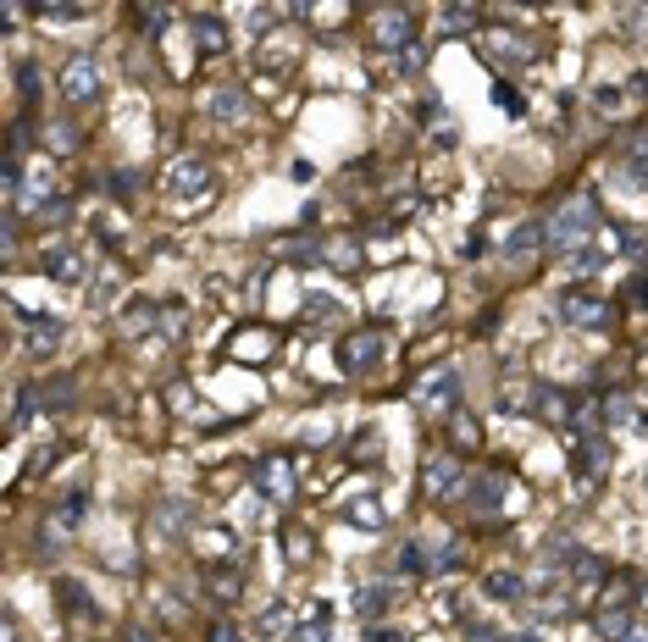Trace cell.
<instances>
[{
	"label": "cell",
	"instance_id": "cell-20",
	"mask_svg": "<svg viewBox=\"0 0 648 642\" xmlns=\"http://www.w3.org/2000/svg\"><path fill=\"white\" fill-rule=\"evenodd\" d=\"M471 499H477V504H488V510H493V504L504 499V476H482V482H477V493H471Z\"/></svg>",
	"mask_w": 648,
	"mask_h": 642
},
{
	"label": "cell",
	"instance_id": "cell-32",
	"mask_svg": "<svg viewBox=\"0 0 648 642\" xmlns=\"http://www.w3.org/2000/svg\"><path fill=\"white\" fill-rule=\"evenodd\" d=\"M28 139H34V128H28V122H17V128H12V150H23Z\"/></svg>",
	"mask_w": 648,
	"mask_h": 642
},
{
	"label": "cell",
	"instance_id": "cell-16",
	"mask_svg": "<svg viewBox=\"0 0 648 642\" xmlns=\"http://www.w3.org/2000/svg\"><path fill=\"white\" fill-rule=\"evenodd\" d=\"M61 344V321H28V355H50Z\"/></svg>",
	"mask_w": 648,
	"mask_h": 642
},
{
	"label": "cell",
	"instance_id": "cell-35",
	"mask_svg": "<svg viewBox=\"0 0 648 642\" xmlns=\"http://www.w3.org/2000/svg\"><path fill=\"white\" fill-rule=\"evenodd\" d=\"M643 488H648V476H643Z\"/></svg>",
	"mask_w": 648,
	"mask_h": 642
},
{
	"label": "cell",
	"instance_id": "cell-22",
	"mask_svg": "<svg viewBox=\"0 0 648 642\" xmlns=\"http://www.w3.org/2000/svg\"><path fill=\"white\" fill-rule=\"evenodd\" d=\"M576 272H582V277H593V272H604V255L599 250H588V244H582V250H576Z\"/></svg>",
	"mask_w": 648,
	"mask_h": 642
},
{
	"label": "cell",
	"instance_id": "cell-26",
	"mask_svg": "<svg viewBox=\"0 0 648 642\" xmlns=\"http://www.w3.org/2000/svg\"><path fill=\"white\" fill-rule=\"evenodd\" d=\"M167 17H172L167 6H139V23H144V28H161Z\"/></svg>",
	"mask_w": 648,
	"mask_h": 642
},
{
	"label": "cell",
	"instance_id": "cell-9",
	"mask_svg": "<svg viewBox=\"0 0 648 642\" xmlns=\"http://www.w3.org/2000/svg\"><path fill=\"white\" fill-rule=\"evenodd\" d=\"M427 493L438 504H449L460 493V465L455 460H427Z\"/></svg>",
	"mask_w": 648,
	"mask_h": 642
},
{
	"label": "cell",
	"instance_id": "cell-4",
	"mask_svg": "<svg viewBox=\"0 0 648 642\" xmlns=\"http://www.w3.org/2000/svg\"><path fill=\"white\" fill-rule=\"evenodd\" d=\"M205 189H211V167H205L200 155H183V161L167 167V194L189 200V194H205Z\"/></svg>",
	"mask_w": 648,
	"mask_h": 642
},
{
	"label": "cell",
	"instance_id": "cell-15",
	"mask_svg": "<svg viewBox=\"0 0 648 642\" xmlns=\"http://www.w3.org/2000/svg\"><path fill=\"white\" fill-rule=\"evenodd\" d=\"M344 521L360 526V532H383V504H377V499H349L344 504Z\"/></svg>",
	"mask_w": 648,
	"mask_h": 642
},
{
	"label": "cell",
	"instance_id": "cell-5",
	"mask_svg": "<svg viewBox=\"0 0 648 642\" xmlns=\"http://www.w3.org/2000/svg\"><path fill=\"white\" fill-rule=\"evenodd\" d=\"M377 360H383V338H377V333H355V338H344V344H338V366H344L349 377L372 371Z\"/></svg>",
	"mask_w": 648,
	"mask_h": 642
},
{
	"label": "cell",
	"instance_id": "cell-24",
	"mask_svg": "<svg viewBox=\"0 0 648 642\" xmlns=\"http://www.w3.org/2000/svg\"><path fill=\"white\" fill-rule=\"evenodd\" d=\"M399 571H405V576H421V571H427V565H421V548H416V543L399 548Z\"/></svg>",
	"mask_w": 648,
	"mask_h": 642
},
{
	"label": "cell",
	"instance_id": "cell-25",
	"mask_svg": "<svg viewBox=\"0 0 648 642\" xmlns=\"http://www.w3.org/2000/svg\"><path fill=\"white\" fill-rule=\"evenodd\" d=\"M78 515H84V499H78V493H72V499L61 504V510H56V521H61V526H78Z\"/></svg>",
	"mask_w": 648,
	"mask_h": 642
},
{
	"label": "cell",
	"instance_id": "cell-7",
	"mask_svg": "<svg viewBox=\"0 0 648 642\" xmlns=\"http://www.w3.org/2000/svg\"><path fill=\"white\" fill-rule=\"evenodd\" d=\"M45 272L56 277V283H89V255L72 250V244H61V250L45 255Z\"/></svg>",
	"mask_w": 648,
	"mask_h": 642
},
{
	"label": "cell",
	"instance_id": "cell-1",
	"mask_svg": "<svg viewBox=\"0 0 648 642\" xmlns=\"http://www.w3.org/2000/svg\"><path fill=\"white\" fill-rule=\"evenodd\" d=\"M593 227H599V211H593V200H571V205H560V211L543 222V238H549V250H554V255H571V244H582Z\"/></svg>",
	"mask_w": 648,
	"mask_h": 642
},
{
	"label": "cell",
	"instance_id": "cell-27",
	"mask_svg": "<svg viewBox=\"0 0 648 642\" xmlns=\"http://www.w3.org/2000/svg\"><path fill=\"white\" fill-rule=\"evenodd\" d=\"M261 626H266V631H272V637H277V631L288 626V609H283V604H272V609H266V620H261Z\"/></svg>",
	"mask_w": 648,
	"mask_h": 642
},
{
	"label": "cell",
	"instance_id": "cell-2",
	"mask_svg": "<svg viewBox=\"0 0 648 642\" xmlns=\"http://www.w3.org/2000/svg\"><path fill=\"white\" fill-rule=\"evenodd\" d=\"M95 95H100V67L89 56H72L67 72H61V100L67 106H89Z\"/></svg>",
	"mask_w": 648,
	"mask_h": 642
},
{
	"label": "cell",
	"instance_id": "cell-17",
	"mask_svg": "<svg viewBox=\"0 0 648 642\" xmlns=\"http://www.w3.org/2000/svg\"><path fill=\"white\" fill-rule=\"evenodd\" d=\"M482 593H493V598H527V576H516V571H493L488 582H482Z\"/></svg>",
	"mask_w": 648,
	"mask_h": 642
},
{
	"label": "cell",
	"instance_id": "cell-30",
	"mask_svg": "<svg viewBox=\"0 0 648 642\" xmlns=\"http://www.w3.org/2000/svg\"><path fill=\"white\" fill-rule=\"evenodd\" d=\"M211 642H239V626H233V620H216V626H211Z\"/></svg>",
	"mask_w": 648,
	"mask_h": 642
},
{
	"label": "cell",
	"instance_id": "cell-8",
	"mask_svg": "<svg viewBox=\"0 0 648 642\" xmlns=\"http://www.w3.org/2000/svg\"><path fill=\"white\" fill-rule=\"evenodd\" d=\"M205 111H211L216 122H250V95H244V89H216V95L205 100Z\"/></svg>",
	"mask_w": 648,
	"mask_h": 642
},
{
	"label": "cell",
	"instance_id": "cell-29",
	"mask_svg": "<svg viewBox=\"0 0 648 642\" xmlns=\"http://www.w3.org/2000/svg\"><path fill=\"white\" fill-rule=\"evenodd\" d=\"M294 642H333V637H327V620H311V626H305Z\"/></svg>",
	"mask_w": 648,
	"mask_h": 642
},
{
	"label": "cell",
	"instance_id": "cell-12",
	"mask_svg": "<svg viewBox=\"0 0 648 642\" xmlns=\"http://www.w3.org/2000/svg\"><path fill=\"white\" fill-rule=\"evenodd\" d=\"M410 12H388L383 23H377V45L383 50H410Z\"/></svg>",
	"mask_w": 648,
	"mask_h": 642
},
{
	"label": "cell",
	"instance_id": "cell-21",
	"mask_svg": "<svg viewBox=\"0 0 648 642\" xmlns=\"http://www.w3.org/2000/svg\"><path fill=\"white\" fill-rule=\"evenodd\" d=\"M39 17H56V23H72V17H84V6H72V0H45Z\"/></svg>",
	"mask_w": 648,
	"mask_h": 642
},
{
	"label": "cell",
	"instance_id": "cell-28",
	"mask_svg": "<svg viewBox=\"0 0 648 642\" xmlns=\"http://www.w3.org/2000/svg\"><path fill=\"white\" fill-rule=\"evenodd\" d=\"M421 67V50L416 45H410V50H399V56H394V72H416Z\"/></svg>",
	"mask_w": 648,
	"mask_h": 642
},
{
	"label": "cell",
	"instance_id": "cell-33",
	"mask_svg": "<svg viewBox=\"0 0 648 642\" xmlns=\"http://www.w3.org/2000/svg\"><path fill=\"white\" fill-rule=\"evenodd\" d=\"M510 642H543V637H538V631H521V637H510Z\"/></svg>",
	"mask_w": 648,
	"mask_h": 642
},
{
	"label": "cell",
	"instance_id": "cell-6",
	"mask_svg": "<svg viewBox=\"0 0 648 642\" xmlns=\"http://www.w3.org/2000/svg\"><path fill=\"white\" fill-rule=\"evenodd\" d=\"M255 488H261L272 504L294 499V476H288V460H283V454H266V460H261V476H255Z\"/></svg>",
	"mask_w": 648,
	"mask_h": 642
},
{
	"label": "cell",
	"instance_id": "cell-3",
	"mask_svg": "<svg viewBox=\"0 0 648 642\" xmlns=\"http://www.w3.org/2000/svg\"><path fill=\"white\" fill-rule=\"evenodd\" d=\"M560 316L571 321V327H610V299L571 294V288H565V294H560Z\"/></svg>",
	"mask_w": 648,
	"mask_h": 642
},
{
	"label": "cell",
	"instance_id": "cell-34",
	"mask_svg": "<svg viewBox=\"0 0 648 642\" xmlns=\"http://www.w3.org/2000/svg\"><path fill=\"white\" fill-rule=\"evenodd\" d=\"M128 642H156V637H144V631H133V637Z\"/></svg>",
	"mask_w": 648,
	"mask_h": 642
},
{
	"label": "cell",
	"instance_id": "cell-18",
	"mask_svg": "<svg viewBox=\"0 0 648 642\" xmlns=\"http://www.w3.org/2000/svg\"><path fill=\"white\" fill-rule=\"evenodd\" d=\"M477 23H482L477 6H444L438 12V34H460V28H477Z\"/></svg>",
	"mask_w": 648,
	"mask_h": 642
},
{
	"label": "cell",
	"instance_id": "cell-19",
	"mask_svg": "<svg viewBox=\"0 0 648 642\" xmlns=\"http://www.w3.org/2000/svg\"><path fill=\"white\" fill-rule=\"evenodd\" d=\"M194 45H200V56H211V50L228 45V34H222V23H216V17H194Z\"/></svg>",
	"mask_w": 648,
	"mask_h": 642
},
{
	"label": "cell",
	"instance_id": "cell-31",
	"mask_svg": "<svg viewBox=\"0 0 648 642\" xmlns=\"http://www.w3.org/2000/svg\"><path fill=\"white\" fill-rule=\"evenodd\" d=\"M288 554L300 559V554H311V537H300V532H288Z\"/></svg>",
	"mask_w": 648,
	"mask_h": 642
},
{
	"label": "cell",
	"instance_id": "cell-11",
	"mask_svg": "<svg viewBox=\"0 0 648 642\" xmlns=\"http://www.w3.org/2000/svg\"><path fill=\"white\" fill-rule=\"evenodd\" d=\"M349 609H355L360 620H377V615H388V609H394V587H388V582H377V587H360V593H355V604H349Z\"/></svg>",
	"mask_w": 648,
	"mask_h": 642
},
{
	"label": "cell",
	"instance_id": "cell-23",
	"mask_svg": "<svg viewBox=\"0 0 648 642\" xmlns=\"http://www.w3.org/2000/svg\"><path fill=\"white\" fill-rule=\"evenodd\" d=\"M45 194H50V172L39 167L34 178H28V194H23V205H39V200H45Z\"/></svg>",
	"mask_w": 648,
	"mask_h": 642
},
{
	"label": "cell",
	"instance_id": "cell-10",
	"mask_svg": "<svg viewBox=\"0 0 648 642\" xmlns=\"http://www.w3.org/2000/svg\"><path fill=\"white\" fill-rule=\"evenodd\" d=\"M455 388H460V371H438V377H427V388H421V410H449V405H455Z\"/></svg>",
	"mask_w": 648,
	"mask_h": 642
},
{
	"label": "cell",
	"instance_id": "cell-14",
	"mask_svg": "<svg viewBox=\"0 0 648 642\" xmlns=\"http://www.w3.org/2000/svg\"><path fill=\"white\" fill-rule=\"evenodd\" d=\"M538 244H549V238H543V227H538V222H521L516 233L504 238V255H510V261H527Z\"/></svg>",
	"mask_w": 648,
	"mask_h": 642
},
{
	"label": "cell",
	"instance_id": "cell-13",
	"mask_svg": "<svg viewBox=\"0 0 648 642\" xmlns=\"http://www.w3.org/2000/svg\"><path fill=\"white\" fill-rule=\"evenodd\" d=\"M28 405H34V410H67V405H72V377L39 382V388L28 393Z\"/></svg>",
	"mask_w": 648,
	"mask_h": 642
}]
</instances>
